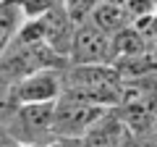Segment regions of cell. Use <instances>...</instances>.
Wrapping results in <instances>:
<instances>
[{
    "label": "cell",
    "instance_id": "6da1fadb",
    "mask_svg": "<svg viewBox=\"0 0 157 147\" xmlns=\"http://www.w3.org/2000/svg\"><path fill=\"white\" fill-rule=\"evenodd\" d=\"M63 95L102 108L121 105V74L113 63H68L60 71Z\"/></svg>",
    "mask_w": 157,
    "mask_h": 147
},
{
    "label": "cell",
    "instance_id": "7a4b0ae2",
    "mask_svg": "<svg viewBox=\"0 0 157 147\" xmlns=\"http://www.w3.org/2000/svg\"><path fill=\"white\" fill-rule=\"evenodd\" d=\"M55 102L16 105L6 131L16 145H52L55 142Z\"/></svg>",
    "mask_w": 157,
    "mask_h": 147
},
{
    "label": "cell",
    "instance_id": "3957f363",
    "mask_svg": "<svg viewBox=\"0 0 157 147\" xmlns=\"http://www.w3.org/2000/svg\"><path fill=\"white\" fill-rule=\"evenodd\" d=\"M68 63L71 61L47 42H11V47L0 58V66L6 68V74L13 81L47 68H66Z\"/></svg>",
    "mask_w": 157,
    "mask_h": 147
},
{
    "label": "cell",
    "instance_id": "277c9868",
    "mask_svg": "<svg viewBox=\"0 0 157 147\" xmlns=\"http://www.w3.org/2000/svg\"><path fill=\"white\" fill-rule=\"evenodd\" d=\"M107 110L113 108H102L71 95H60L55 100V124H52L55 142H78Z\"/></svg>",
    "mask_w": 157,
    "mask_h": 147
},
{
    "label": "cell",
    "instance_id": "5b68a950",
    "mask_svg": "<svg viewBox=\"0 0 157 147\" xmlns=\"http://www.w3.org/2000/svg\"><path fill=\"white\" fill-rule=\"evenodd\" d=\"M68 61L71 63H113L115 61L113 37L107 32H102L97 24H92L89 18L76 24Z\"/></svg>",
    "mask_w": 157,
    "mask_h": 147
},
{
    "label": "cell",
    "instance_id": "8992f818",
    "mask_svg": "<svg viewBox=\"0 0 157 147\" xmlns=\"http://www.w3.org/2000/svg\"><path fill=\"white\" fill-rule=\"evenodd\" d=\"M63 68H47V71H37L21 76L13 81L11 97L8 100L13 105H29V102H55L63 95V79H60Z\"/></svg>",
    "mask_w": 157,
    "mask_h": 147
},
{
    "label": "cell",
    "instance_id": "52a82bcc",
    "mask_svg": "<svg viewBox=\"0 0 157 147\" xmlns=\"http://www.w3.org/2000/svg\"><path fill=\"white\" fill-rule=\"evenodd\" d=\"M37 21H39V26H42L45 42L50 47H55L60 55L68 58L71 42H73V32H76V24H73V18L68 16V11L63 6H55V8H50L47 13H42Z\"/></svg>",
    "mask_w": 157,
    "mask_h": 147
},
{
    "label": "cell",
    "instance_id": "ba28073f",
    "mask_svg": "<svg viewBox=\"0 0 157 147\" xmlns=\"http://www.w3.org/2000/svg\"><path fill=\"white\" fill-rule=\"evenodd\" d=\"M126 134H128V129L123 126V121L118 118L115 108H113L76 142V147H121Z\"/></svg>",
    "mask_w": 157,
    "mask_h": 147
},
{
    "label": "cell",
    "instance_id": "9c48e42d",
    "mask_svg": "<svg viewBox=\"0 0 157 147\" xmlns=\"http://www.w3.org/2000/svg\"><path fill=\"white\" fill-rule=\"evenodd\" d=\"M89 21L97 24L102 32H107V34L113 37L115 32H121L123 26H128V24H131V16H128V11H126V6H121V3L100 0V3L92 8Z\"/></svg>",
    "mask_w": 157,
    "mask_h": 147
},
{
    "label": "cell",
    "instance_id": "30bf717a",
    "mask_svg": "<svg viewBox=\"0 0 157 147\" xmlns=\"http://www.w3.org/2000/svg\"><path fill=\"white\" fill-rule=\"evenodd\" d=\"M149 50L152 47H149V42H147L144 32H141L136 24H128V26H123L121 32L113 34V53H115V61H121V58H134V55H144V53H149Z\"/></svg>",
    "mask_w": 157,
    "mask_h": 147
},
{
    "label": "cell",
    "instance_id": "8fae6325",
    "mask_svg": "<svg viewBox=\"0 0 157 147\" xmlns=\"http://www.w3.org/2000/svg\"><path fill=\"white\" fill-rule=\"evenodd\" d=\"M24 21H26V16L21 13V8H18L13 0L0 3V58H3V53L11 47L13 37H16V32L21 29Z\"/></svg>",
    "mask_w": 157,
    "mask_h": 147
},
{
    "label": "cell",
    "instance_id": "7c38bea8",
    "mask_svg": "<svg viewBox=\"0 0 157 147\" xmlns=\"http://www.w3.org/2000/svg\"><path fill=\"white\" fill-rule=\"evenodd\" d=\"M123 6L131 16V24H141L157 11V0H126Z\"/></svg>",
    "mask_w": 157,
    "mask_h": 147
},
{
    "label": "cell",
    "instance_id": "4fadbf2b",
    "mask_svg": "<svg viewBox=\"0 0 157 147\" xmlns=\"http://www.w3.org/2000/svg\"><path fill=\"white\" fill-rule=\"evenodd\" d=\"M18 8H21V13L26 18H39L42 13H47L50 8H55V6H60L58 0H13Z\"/></svg>",
    "mask_w": 157,
    "mask_h": 147
},
{
    "label": "cell",
    "instance_id": "5bb4252c",
    "mask_svg": "<svg viewBox=\"0 0 157 147\" xmlns=\"http://www.w3.org/2000/svg\"><path fill=\"white\" fill-rule=\"evenodd\" d=\"M136 26L144 32V37H147V42H149V47H152V50H157V11L152 13L147 21L136 24Z\"/></svg>",
    "mask_w": 157,
    "mask_h": 147
},
{
    "label": "cell",
    "instance_id": "9a60e30c",
    "mask_svg": "<svg viewBox=\"0 0 157 147\" xmlns=\"http://www.w3.org/2000/svg\"><path fill=\"white\" fill-rule=\"evenodd\" d=\"M141 142H144V147H157V124L152 126L144 137H141Z\"/></svg>",
    "mask_w": 157,
    "mask_h": 147
},
{
    "label": "cell",
    "instance_id": "2e32d148",
    "mask_svg": "<svg viewBox=\"0 0 157 147\" xmlns=\"http://www.w3.org/2000/svg\"><path fill=\"white\" fill-rule=\"evenodd\" d=\"M121 147H144V142H141L139 137H134V134L128 131V134L123 137V142H121Z\"/></svg>",
    "mask_w": 157,
    "mask_h": 147
},
{
    "label": "cell",
    "instance_id": "e0dca14e",
    "mask_svg": "<svg viewBox=\"0 0 157 147\" xmlns=\"http://www.w3.org/2000/svg\"><path fill=\"white\" fill-rule=\"evenodd\" d=\"M155 68H157V50H155Z\"/></svg>",
    "mask_w": 157,
    "mask_h": 147
},
{
    "label": "cell",
    "instance_id": "ac0fdd59",
    "mask_svg": "<svg viewBox=\"0 0 157 147\" xmlns=\"http://www.w3.org/2000/svg\"><path fill=\"white\" fill-rule=\"evenodd\" d=\"M113 3H121V6H123V3H126V0H113Z\"/></svg>",
    "mask_w": 157,
    "mask_h": 147
},
{
    "label": "cell",
    "instance_id": "d6986e66",
    "mask_svg": "<svg viewBox=\"0 0 157 147\" xmlns=\"http://www.w3.org/2000/svg\"><path fill=\"white\" fill-rule=\"evenodd\" d=\"M58 3H60V0H58Z\"/></svg>",
    "mask_w": 157,
    "mask_h": 147
}]
</instances>
